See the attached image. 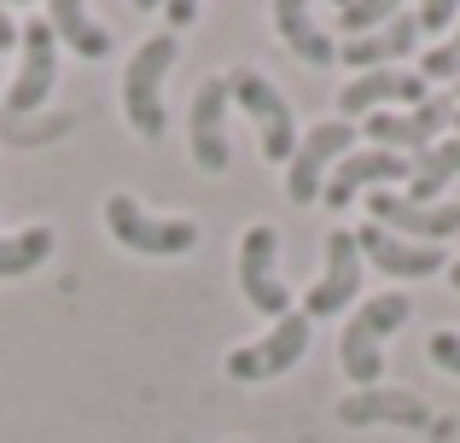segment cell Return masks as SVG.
Here are the masks:
<instances>
[{"mask_svg": "<svg viewBox=\"0 0 460 443\" xmlns=\"http://www.w3.org/2000/svg\"><path fill=\"white\" fill-rule=\"evenodd\" d=\"M227 82V100L257 123V140H262V158L269 164H292L297 152V111L257 65H239V70H222Z\"/></svg>", "mask_w": 460, "mask_h": 443, "instance_id": "obj_2", "label": "cell"}, {"mask_svg": "<svg viewBox=\"0 0 460 443\" xmlns=\"http://www.w3.org/2000/svg\"><path fill=\"white\" fill-rule=\"evenodd\" d=\"M449 280H455V292H460V262H455V269H449Z\"/></svg>", "mask_w": 460, "mask_h": 443, "instance_id": "obj_28", "label": "cell"}, {"mask_svg": "<svg viewBox=\"0 0 460 443\" xmlns=\"http://www.w3.org/2000/svg\"><path fill=\"white\" fill-rule=\"evenodd\" d=\"M414 23H420V35H431L443 23H460V6L455 0H426V6H414Z\"/></svg>", "mask_w": 460, "mask_h": 443, "instance_id": "obj_25", "label": "cell"}, {"mask_svg": "<svg viewBox=\"0 0 460 443\" xmlns=\"http://www.w3.org/2000/svg\"><path fill=\"white\" fill-rule=\"evenodd\" d=\"M455 105H460V82H455Z\"/></svg>", "mask_w": 460, "mask_h": 443, "instance_id": "obj_29", "label": "cell"}, {"mask_svg": "<svg viewBox=\"0 0 460 443\" xmlns=\"http://www.w3.org/2000/svg\"><path fill=\"white\" fill-rule=\"evenodd\" d=\"M356 152V123H314L304 140H297L292 152V170H286V199L292 205H314L326 187V175L338 170V158H349Z\"/></svg>", "mask_w": 460, "mask_h": 443, "instance_id": "obj_8", "label": "cell"}, {"mask_svg": "<svg viewBox=\"0 0 460 443\" xmlns=\"http://www.w3.org/2000/svg\"><path fill=\"white\" fill-rule=\"evenodd\" d=\"M12 47H18V18L0 6V53H12Z\"/></svg>", "mask_w": 460, "mask_h": 443, "instance_id": "obj_26", "label": "cell"}, {"mask_svg": "<svg viewBox=\"0 0 460 443\" xmlns=\"http://www.w3.org/2000/svg\"><path fill=\"white\" fill-rule=\"evenodd\" d=\"M356 245H361V262H373L379 274H396V280H431V274L449 262L438 245L396 239V234H385L379 222H361V227H356Z\"/></svg>", "mask_w": 460, "mask_h": 443, "instance_id": "obj_16", "label": "cell"}, {"mask_svg": "<svg viewBox=\"0 0 460 443\" xmlns=\"http://www.w3.org/2000/svg\"><path fill=\"white\" fill-rule=\"evenodd\" d=\"M449 123H455V100H449V93H431V100L414 105V111H373L361 128H367V140L379 152H396V158L414 152V158H420V152H431L443 140Z\"/></svg>", "mask_w": 460, "mask_h": 443, "instance_id": "obj_9", "label": "cell"}, {"mask_svg": "<svg viewBox=\"0 0 460 443\" xmlns=\"http://www.w3.org/2000/svg\"><path fill=\"white\" fill-rule=\"evenodd\" d=\"M41 18L53 23L58 47H70V53H82V58H105V53H111V30H105L82 0H53Z\"/></svg>", "mask_w": 460, "mask_h": 443, "instance_id": "obj_19", "label": "cell"}, {"mask_svg": "<svg viewBox=\"0 0 460 443\" xmlns=\"http://www.w3.org/2000/svg\"><path fill=\"white\" fill-rule=\"evenodd\" d=\"M361 245H356V227H332L326 234V269H321V280L309 286V297H304V315H338V309H349L361 297Z\"/></svg>", "mask_w": 460, "mask_h": 443, "instance_id": "obj_13", "label": "cell"}, {"mask_svg": "<svg viewBox=\"0 0 460 443\" xmlns=\"http://www.w3.org/2000/svg\"><path fill=\"white\" fill-rule=\"evenodd\" d=\"M309 350V315L304 309H292L286 321H274L269 332H262L257 344H239V350H227V379H239V385H262V379H280L292 374L297 362H304Z\"/></svg>", "mask_w": 460, "mask_h": 443, "instance_id": "obj_6", "label": "cell"}, {"mask_svg": "<svg viewBox=\"0 0 460 443\" xmlns=\"http://www.w3.org/2000/svg\"><path fill=\"white\" fill-rule=\"evenodd\" d=\"M274 30H280V41L292 47L297 58H304V65H314V70H326L338 58V41L332 35L321 30V23H314V12L304 6V0H274Z\"/></svg>", "mask_w": 460, "mask_h": 443, "instance_id": "obj_18", "label": "cell"}, {"mask_svg": "<svg viewBox=\"0 0 460 443\" xmlns=\"http://www.w3.org/2000/svg\"><path fill=\"white\" fill-rule=\"evenodd\" d=\"M53 227L47 222H35V227H23V234H0V280H18V274H30V269H41L47 257H53Z\"/></svg>", "mask_w": 460, "mask_h": 443, "instance_id": "obj_21", "label": "cell"}, {"mask_svg": "<svg viewBox=\"0 0 460 443\" xmlns=\"http://www.w3.org/2000/svg\"><path fill=\"white\" fill-rule=\"evenodd\" d=\"M426 356L443 368V374L460 379V332H431V339H426Z\"/></svg>", "mask_w": 460, "mask_h": 443, "instance_id": "obj_24", "label": "cell"}, {"mask_svg": "<svg viewBox=\"0 0 460 443\" xmlns=\"http://www.w3.org/2000/svg\"><path fill=\"white\" fill-rule=\"evenodd\" d=\"M408 170H414L408 158H396V152H379V146L349 152V158H338V170L326 175L321 199H326V210H349V205H356V193H379V187L402 182Z\"/></svg>", "mask_w": 460, "mask_h": 443, "instance_id": "obj_15", "label": "cell"}, {"mask_svg": "<svg viewBox=\"0 0 460 443\" xmlns=\"http://www.w3.org/2000/svg\"><path fill=\"white\" fill-rule=\"evenodd\" d=\"M53 82H58V35L47 18L18 23V76L6 88V117H30L53 100Z\"/></svg>", "mask_w": 460, "mask_h": 443, "instance_id": "obj_5", "label": "cell"}, {"mask_svg": "<svg viewBox=\"0 0 460 443\" xmlns=\"http://www.w3.org/2000/svg\"><path fill=\"white\" fill-rule=\"evenodd\" d=\"M455 128H460V105H455Z\"/></svg>", "mask_w": 460, "mask_h": 443, "instance_id": "obj_30", "label": "cell"}, {"mask_svg": "<svg viewBox=\"0 0 460 443\" xmlns=\"http://www.w3.org/2000/svg\"><path fill=\"white\" fill-rule=\"evenodd\" d=\"M338 421H344V426H408V432L455 438V421H438L431 403H420L414 391H385V385L349 391V397L338 403Z\"/></svg>", "mask_w": 460, "mask_h": 443, "instance_id": "obj_10", "label": "cell"}, {"mask_svg": "<svg viewBox=\"0 0 460 443\" xmlns=\"http://www.w3.org/2000/svg\"><path fill=\"white\" fill-rule=\"evenodd\" d=\"M227 82L210 76L199 82V93H192L187 105V152L192 164H199L204 175H227L234 170V140H227Z\"/></svg>", "mask_w": 460, "mask_h": 443, "instance_id": "obj_11", "label": "cell"}, {"mask_svg": "<svg viewBox=\"0 0 460 443\" xmlns=\"http://www.w3.org/2000/svg\"><path fill=\"white\" fill-rule=\"evenodd\" d=\"M367 217L396 239H414V245H438V239H455L460 234V205H408L402 193L379 187L367 193Z\"/></svg>", "mask_w": 460, "mask_h": 443, "instance_id": "obj_14", "label": "cell"}, {"mask_svg": "<svg viewBox=\"0 0 460 443\" xmlns=\"http://www.w3.org/2000/svg\"><path fill=\"white\" fill-rule=\"evenodd\" d=\"M239 292L269 321L292 315V292H286V280H280V234H274L269 222L245 227V239H239Z\"/></svg>", "mask_w": 460, "mask_h": 443, "instance_id": "obj_7", "label": "cell"}, {"mask_svg": "<svg viewBox=\"0 0 460 443\" xmlns=\"http://www.w3.org/2000/svg\"><path fill=\"white\" fill-rule=\"evenodd\" d=\"M408 315H414V304H408L402 292H379V297H367V304L344 321V332H338V368H344V379L356 391L379 385V374H385V339H391Z\"/></svg>", "mask_w": 460, "mask_h": 443, "instance_id": "obj_1", "label": "cell"}, {"mask_svg": "<svg viewBox=\"0 0 460 443\" xmlns=\"http://www.w3.org/2000/svg\"><path fill=\"white\" fill-rule=\"evenodd\" d=\"M181 58V41L175 35H152L128 53V70H123V117L140 140H164V76L175 70Z\"/></svg>", "mask_w": 460, "mask_h": 443, "instance_id": "obj_3", "label": "cell"}, {"mask_svg": "<svg viewBox=\"0 0 460 443\" xmlns=\"http://www.w3.org/2000/svg\"><path fill=\"white\" fill-rule=\"evenodd\" d=\"M420 76H426V82H460V23H455L449 41L431 47V53L420 58Z\"/></svg>", "mask_w": 460, "mask_h": 443, "instance_id": "obj_23", "label": "cell"}, {"mask_svg": "<svg viewBox=\"0 0 460 443\" xmlns=\"http://www.w3.org/2000/svg\"><path fill=\"white\" fill-rule=\"evenodd\" d=\"M420 47V23H414V12H396L385 30H373V35H361V41H344L338 47V58H344L356 76H367V70H396L408 53Z\"/></svg>", "mask_w": 460, "mask_h": 443, "instance_id": "obj_17", "label": "cell"}, {"mask_svg": "<svg viewBox=\"0 0 460 443\" xmlns=\"http://www.w3.org/2000/svg\"><path fill=\"white\" fill-rule=\"evenodd\" d=\"M431 100V82L420 70H367V76H349L338 88V117H373V111H414Z\"/></svg>", "mask_w": 460, "mask_h": 443, "instance_id": "obj_12", "label": "cell"}, {"mask_svg": "<svg viewBox=\"0 0 460 443\" xmlns=\"http://www.w3.org/2000/svg\"><path fill=\"white\" fill-rule=\"evenodd\" d=\"M455 175H460V135L455 140H438L431 152H420L414 170H408V193L402 199H408V205H431Z\"/></svg>", "mask_w": 460, "mask_h": 443, "instance_id": "obj_20", "label": "cell"}, {"mask_svg": "<svg viewBox=\"0 0 460 443\" xmlns=\"http://www.w3.org/2000/svg\"><path fill=\"white\" fill-rule=\"evenodd\" d=\"M169 23H199V6H187V0H175V6H169Z\"/></svg>", "mask_w": 460, "mask_h": 443, "instance_id": "obj_27", "label": "cell"}, {"mask_svg": "<svg viewBox=\"0 0 460 443\" xmlns=\"http://www.w3.org/2000/svg\"><path fill=\"white\" fill-rule=\"evenodd\" d=\"M100 217H105V227H111L117 245L140 251V257H181V251H192L204 239L192 217H152L135 193H111Z\"/></svg>", "mask_w": 460, "mask_h": 443, "instance_id": "obj_4", "label": "cell"}, {"mask_svg": "<svg viewBox=\"0 0 460 443\" xmlns=\"http://www.w3.org/2000/svg\"><path fill=\"white\" fill-rule=\"evenodd\" d=\"M391 18H396V0H344V6H338V30H349V41L385 30Z\"/></svg>", "mask_w": 460, "mask_h": 443, "instance_id": "obj_22", "label": "cell"}]
</instances>
